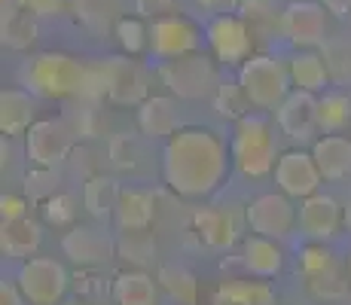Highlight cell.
Here are the masks:
<instances>
[{
    "mask_svg": "<svg viewBox=\"0 0 351 305\" xmlns=\"http://www.w3.org/2000/svg\"><path fill=\"white\" fill-rule=\"evenodd\" d=\"M232 156L217 132L186 125L162 147V180L184 199L211 195L226 180Z\"/></svg>",
    "mask_w": 351,
    "mask_h": 305,
    "instance_id": "6da1fadb",
    "label": "cell"
},
{
    "mask_svg": "<svg viewBox=\"0 0 351 305\" xmlns=\"http://www.w3.org/2000/svg\"><path fill=\"white\" fill-rule=\"evenodd\" d=\"M229 156L232 168L247 180H260L275 171L278 165V144H275V128L266 117L247 113L232 125L229 138Z\"/></svg>",
    "mask_w": 351,
    "mask_h": 305,
    "instance_id": "7a4b0ae2",
    "label": "cell"
},
{
    "mask_svg": "<svg viewBox=\"0 0 351 305\" xmlns=\"http://www.w3.org/2000/svg\"><path fill=\"white\" fill-rule=\"evenodd\" d=\"M19 80L37 98H71V95H86L89 67L64 52H40L22 64Z\"/></svg>",
    "mask_w": 351,
    "mask_h": 305,
    "instance_id": "3957f363",
    "label": "cell"
},
{
    "mask_svg": "<svg viewBox=\"0 0 351 305\" xmlns=\"http://www.w3.org/2000/svg\"><path fill=\"white\" fill-rule=\"evenodd\" d=\"M239 86L256 110H278L281 101L293 92L290 64L275 56H251L239 67Z\"/></svg>",
    "mask_w": 351,
    "mask_h": 305,
    "instance_id": "277c9868",
    "label": "cell"
},
{
    "mask_svg": "<svg viewBox=\"0 0 351 305\" xmlns=\"http://www.w3.org/2000/svg\"><path fill=\"white\" fill-rule=\"evenodd\" d=\"M159 80L168 86V92L184 101L214 98V92L220 89L217 67H214V61L208 56H202V52H190V56L162 61Z\"/></svg>",
    "mask_w": 351,
    "mask_h": 305,
    "instance_id": "5b68a950",
    "label": "cell"
},
{
    "mask_svg": "<svg viewBox=\"0 0 351 305\" xmlns=\"http://www.w3.org/2000/svg\"><path fill=\"white\" fill-rule=\"evenodd\" d=\"M16 284L25 302L31 305H62L67 293V269L52 256H31L19 266Z\"/></svg>",
    "mask_w": 351,
    "mask_h": 305,
    "instance_id": "8992f818",
    "label": "cell"
},
{
    "mask_svg": "<svg viewBox=\"0 0 351 305\" xmlns=\"http://www.w3.org/2000/svg\"><path fill=\"white\" fill-rule=\"evenodd\" d=\"M245 220L254 235H263V239H272V241H285L287 235L300 226V211L293 208L290 195L263 193L247 202Z\"/></svg>",
    "mask_w": 351,
    "mask_h": 305,
    "instance_id": "52a82bcc",
    "label": "cell"
},
{
    "mask_svg": "<svg viewBox=\"0 0 351 305\" xmlns=\"http://www.w3.org/2000/svg\"><path fill=\"white\" fill-rule=\"evenodd\" d=\"M202 31L184 16H156L150 22V56L159 61H171L180 56L199 52Z\"/></svg>",
    "mask_w": 351,
    "mask_h": 305,
    "instance_id": "ba28073f",
    "label": "cell"
},
{
    "mask_svg": "<svg viewBox=\"0 0 351 305\" xmlns=\"http://www.w3.org/2000/svg\"><path fill=\"white\" fill-rule=\"evenodd\" d=\"M205 40L211 46L214 58L223 61L226 67H235V64L241 67L251 58L254 37H251V28L245 25V19H239V16H229V12L214 16L205 28Z\"/></svg>",
    "mask_w": 351,
    "mask_h": 305,
    "instance_id": "9c48e42d",
    "label": "cell"
},
{
    "mask_svg": "<svg viewBox=\"0 0 351 305\" xmlns=\"http://www.w3.org/2000/svg\"><path fill=\"white\" fill-rule=\"evenodd\" d=\"M281 31L296 49H315L327 40V6L315 0H293L281 12Z\"/></svg>",
    "mask_w": 351,
    "mask_h": 305,
    "instance_id": "30bf717a",
    "label": "cell"
},
{
    "mask_svg": "<svg viewBox=\"0 0 351 305\" xmlns=\"http://www.w3.org/2000/svg\"><path fill=\"white\" fill-rule=\"evenodd\" d=\"M275 183L278 189L290 199H308V195L321 193V171L318 162H315L312 150H287L278 156V165H275Z\"/></svg>",
    "mask_w": 351,
    "mask_h": 305,
    "instance_id": "8fae6325",
    "label": "cell"
},
{
    "mask_svg": "<svg viewBox=\"0 0 351 305\" xmlns=\"http://www.w3.org/2000/svg\"><path fill=\"white\" fill-rule=\"evenodd\" d=\"M104 71V86H107V98L113 104H123V107H134V104H144L150 95H147V71L138 64L132 56L128 58H107L101 64Z\"/></svg>",
    "mask_w": 351,
    "mask_h": 305,
    "instance_id": "7c38bea8",
    "label": "cell"
},
{
    "mask_svg": "<svg viewBox=\"0 0 351 305\" xmlns=\"http://www.w3.org/2000/svg\"><path fill=\"white\" fill-rule=\"evenodd\" d=\"M71 144H73L71 128L56 119L34 122L28 134H25V150H28V159L37 168H56L71 153Z\"/></svg>",
    "mask_w": 351,
    "mask_h": 305,
    "instance_id": "4fadbf2b",
    "label": "cell"
},
{
    "mask_svg": "<svg viewBox=\"0 0 351 305\" xmlns=\"http://www.w3.org/2000/svg\"><path fill=\"white\" fill-rule=\"evenodd\" d=\"M278 128L296 144H308L318 134V95L293 89L275 110Z\"/></svg>",
    "mask_w": 351,
    "mask_h": 305,
    "instance_id": "5bb4252c",
    "label": "cell"
},
{
    "mask_svg": "<svg viewBox=\"0 0 351 305\" xmlns=\"http://www.w3.org/2000/svg\"><path fill=\"white\" fill-rule=\"evenodd\" d=\"M342 229V205L327 193H315L300 205V232L308 241H330Z\"/></svg>",
    "mask_w": 351,
    "mask_h": 305,
    "instance_id": "9a60e30c",
    "label": "cell"
},
{
    "mask_svg": "<svg viewBox=\"0 0 351 305\" xmlns=\"http://www.w3.org/2000/svg\"><path fill=\"white\" fill-rule=\"evenodd\" d=\"M62 250L77 266H101V263H107L113 256V239L104 229L73 226L62 239Z\"/></svg>",
    "mask_w": 351,
    "mask_h": 305,
    "instance_id": "2e32d148",
    "label": "cell"
},
{
    "mask_svg": "<svg viewBox=\"0 0 351 305\" xmlns=\"http://www.w3.org/2000/svg\"><path fill=\"white\" fill-rule=\"evenodd\" d=\"M138 128L150 141H168L171 134L180 132L178 104L168 95H150L144 104L138 107Z\"/></svg>",
    "mask_w": 351,
    "mask_h": 305,
    "instance_id": "e0dca14e",
    "label": "cell"
},
{
    "mask_svg": "<svg viewBox=\"0 0 351 305\" xmlns=\"http://www.w3.org/2000/svg\"><path fill=\"white\" fill-rule=\"evenodd\" d=\"M312 156L324 180L339 183L351 178V141L346 134H324L312 141Z\"/></svg>",
    "mask_w": 351,
    "mask_h": 305,
    "instance_id": "ac0fdd59",
    "label": "cell"
},
{
    "mask_svg": "<svg viewBox=\"0 0 351 305\" xmlns=\"http://www.w3.org/2000/svg\"><path fill=\"white\" fill-rule=\"evenodd\" d=\"M153 214H156V199H153L150 189H138V186H125L119 193L117 202V226L123 232H147L153 223Z\"/></svg>",
    "mask_w": 351,
    "mask_h": 305,
    "instance_id": "d6986e66",
    "label": "cell"
},
{
    "mask_svg": "<svg viewBox=\"0 0 351 305\" xmlns=\"http://www.w3.org/2000/svg\"><path fill=\"white\" fill-rule=\"evenodd\" d=\"M37 117V101L28 89H3L0 92V132L3 138L28 134Z\"/></svg>",
    "mask_w": 351,
    "mask_h": 305,
    "instance_id": "ffe728a7",
    "label": "cell"
},
{
    "mask_svg": "<svg viewBox=\"0 0 351 305\" xmlns=\"http://www.w3.org/2000/svg\"><path fill=\"white\" fill-rule=\"evenodd\" d=\"M241 263L254 278H278L281 269H285V250H281L278 241L251 235L241 244Z\"/></svg>",
    "mask_w": 351,
    "mask_h": 305,
    "instance_id": "44dd1931",
    "label": "cell"
},
{
    "mask_svg": "<svg viewBox=\"0 0 351 305\" xmlns=\"http://www.w3.org/2000/svg\"><path fill=\"white\" fill-rule=\"evenodd\" d=\"M290 64V80H293V89L312 92V95H324L330 86V67L324 56L312 49H300L293 58L287 61Z\"/></svg>",
    "mask_w": 351,
    "mask_h": 305,
    "instance_id": "7402d4cb",
    "label": "cell"
},
{
    "mask_svg": "<svg viewBox=\"0 0 351 305\" xmlns=\"http://www.w3.org/2000/svg\"><path fill=\"white\" fill-rule=\"evenodd\" d=\"M113 302L117 305H156L159 302V281H153L141 269H128L113 278Z\"/></svg>",
    "mask_w": 351,
    "mask_h": 305,
    "instance_id": "603a6c76",
    "label": "cell"
},
{
    "mask_svg": "<svg viewBox=\"0 0 351 305\" xmlns=\"http://www.w3.org/2000/svg\"><path fill=\"white\" fill-rule=\"evenodd\" d=\"M220 305H272L275 290L266 281H245V278H229L217 287Z\"/></svg>",
    "mask_w": 351,
    "mask_h": 305,
    "instance_id": "cb8c5ba5",
    "label": "cell"
},
{
    "mask_svg": "<svg viewBox=\"0 0 351 305\" xmlns=\"http://www.w3.org/2000/svg\"><path fill=\"white\" fill-rule=\"evenodd\" d=\"M40 226L28 217L22 220H6L0 229V247L6 256H31L40 247Z\"/></svg>",
    "mask_w": 351,
    "mask_h": 305,
    "instance_id": "d4e9b609",
    "label": "cell"
},
{
    "mask_svg": "<svg viewBox=\"0 0 351 305\" xmlns=\"http://www.w3.org/2000/svg\"><path fill=\"white\" fill-rule=\"evenodd\" d=\"M348 125H351V95L346 92L318 95V132L342 134Z\"/></svg>",
    "mask_w": 351,
    "mask_h": 305,
    "instance_id": "484cf974",
    "label": "cell"
},
{
    "mask_svg": "<svg viewBox=\"0 0 351 305\" xmlns=\"http://www.w3.org/2000/svg\"><path fill=\"white\" fill-rule=\"evenodd\" d=\"M119 183L113 178H104V174H98V178H89L86 180V189H83V205L86 211L92 217H98V220H104V217H110L117 211V202H119Z\"/></svg>",
    "mask_w": 351,
    "mask_h": 305,
    "instance_id": "4316f807",
    "label": "cell"
},
{
    "mask_svg": "<svg viewBox=\"0 0 351 305\" xmlns=\"http://www.w3.org/2000/svg\"><path fill=\"white\" fill-rule=\"evenodd\" d=\"M195 229H199L208 247H229L235 239V226L226 211H199L195 214Z\"/></svg>",
    "mask_w": 351,
    "mask_h": 305,
    "instance_id": "83f0119b",
    "label": "cell"
},
{
    "mask_svg": "<svg viewBox=\"0 0 351 305\" xmlns=\"http://www.w3.org/2000/svg\"><path fill=\"white\" fill-rule=\"evenodd\" d=\"M156 281L178 305H195V300H199V281L180 266H162Z\"/></svg>",
    "mask_w": 351,
    "mask_h": 305,
    "instance_id": "f1b7e54d",
    "label": "cell"
},
{
    "mask_svg": "<svg viewBox=\"0 0 351 305\" xmlns=\"http://www.w3.org/2000/svg\"><path fill=\"white\" fill-rule=\"evenodd\" d=\"M37 37V28H34L31 16L25 10H3V43L10 49H25V46L34 43Z\"/></svg>",
    "mask_w": 351,
    "mask_h": 305,
    "instance_id": "f546056e",
    "label": "cell"
},
{
    "mask_svg": "<svg viewBox=\"0 0 351 305\" xmlns=\"http://www.w3.org/2000/svg\"><path fill=\"white\" fill-rule=\"evenodd\" d=\"M214 104H217L220 117L239 122L241 117H247L251 101H247V95H245V89H241L239 83H220V89L214 92Z\"/></svg>",
    "mask_w": 351,
    "mask_h": 305,
    "instance_id": "4dcf8cb0",
    "label": "cell"
},
{
    "mask_svg": "<svg viewBox=\"0 0 351 305\" xmlns=\"http://www.w3.org/2000/svg\"><path fill=\"white\" fill-rule=\"evenodd\" d=\"M117 40L128 56H138V52L150 49V25H144L141 19L125 16L117 22Z\"/></svg>",
    "mask_w": 351,
    "mask_h": 305,
    "instance_id": "1f68e13d",
    "label": "cell"
},
{
    "mask_svg": "<svg viewBox=\"0 0 351 305\" xmlns=\"http://www.w3.org/2000/svg\"><path fill=\"white\" fill-rule=\"evenodd\" d=\"M306 284L318 300H339L346 293V281H342V272L336 269V263L327 269H318V272H308Z\"/></svg>",
    "mask_w": 351,
    "mask_h": 305,
    "instance_id": "d6a6232c",
    "label": "cell"
},
{
    "mask_svg": "<svg viewBox=\"0 0 351 305\" xmlns=\"http://www.w3.org/2000/svg\"><path fill=\"white\" fill-rule=\"evenodd\" d=\"M73 199L71 195H49L46 199V220L62 226V223H71L73 220Z\"/></svg>",
    "mask_w": 351,
    "mask_h": 305,
    "instance_id": "836d02e7",
    "label": "cell"
},
{
    "mask_svg": "<svg viewBox=\"0 0 351 305\" xmlns=\"http://www.w3.org/2000/svg\"><path fill=\"white\" fill-rule=\"evenodd\" d=\"M16 6L28 16H58L67 6V0H16Z\"/></svg>",
    "mask_w": 351,
    "mask_h": 305,
    "instance_id": "e575fe53",
    "label": "cell"
},
{
    "mask_svg": "<svg viewBox=\"0 0 351 305\" xmlns=\"http://www.w3.org/2000/svg\"><path fill=\"white\" fill-rule=\"evenodd\" d=\"M0 214H3V223L22 220V217H28V202H25L22 195H3V199H0Z\"/></svg>",
    "mask_w": 351,
    "mask_h": 305,
    "instance_id": "d590c367",
    "label": "cell"
},
{
    "mask_svg": "<svg viewBox=\"0 0 351 305\" xmlns=\"http://www.w3.org/2000/svg\"><path fill=\"white\" fill-rule=\"evenodd\" d=\"M25 296L22 290H19L16 281H3V287H0V305H22Z\"/></svg>",
    "mask_w": 351,
    "mask_h": 305,
    "instance_id": "8d00e7d4",
    "label": "cell"
},
{
    "mask_svg": "<svg viewBox=\"0 0 351 305\" xmlns=\"http://www.w3.org/2000/svg\"><path fill=\"white\" fill-rule=\"evenodd\" d=\"M327 6V12H336V16H351V0H321Z\"/></svg>",
    "mask_w": 351,
    "mask_h": 305,
    "instance_id": "74e56055",
    "label": "cell"
},
{
    "mask_svg": "<svg viewBox=\"0 0 351 305\" xmlns=\"http://www.w3.org/2000/svg\"><path fill=\"white\" fill-rule=\"evenodd\" d=\"M134 3H138L144 12H162L171 6V0H134Z\"/></svg>",
    "mask_w": 351,
    "mask_h": 305,
    "instance_id": "f35d334b",
    "label": "cell"
},
{
    "mask_svg": "<svg viewBox=\"0 0 351 305\" xmlns=\"http://www.w3.org/2000/svg\"><path fill=\"white\" fill-rule=\"evenodd\" d=\"M62 305H89V302H86V300H64Z\"/></svg>",
    "mask_w": 351,
    "mask_h": 305,
    "instance_id": "ab89813d",
    "label": "cell"
},
{
    "mask_svg": "<svg viewBox=\"0 0 351 305\" xmlns=\"http://www.w3.org/2000/svg\"><path fill=\"white\" fill-rule=\"evenodd\" d=\"M346 269H348V275H351V247H348V260H346Z\"/></svg>",
    "mask_w": 351,
    "mask_h": 305,
    "instance_id": "60d3db41",
    "label": "cell"
}]
</instances>
